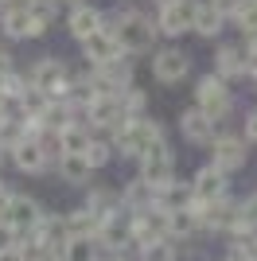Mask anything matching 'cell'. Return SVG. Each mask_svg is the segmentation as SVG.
Returning a JSON list of instances; mask_svg holds the SVG:
<instances>
[{"mask_svg":"<svg viewBox=\"0 0 257 261\" xmlns=\"http://www.w3.org/2000/svg\"><path fill=\"white\" fill-rule=\"evenodd\" d=\"M106 32L113 35V43H117L121 51H144V47H152V23L144 20L140 12H125Z\"/></svg>","mask_w":257,"mask_h":261,"instance_id":"6da1fadb","label":"cell"},{"mask_svg":"<svg viewBox=\"0 0 257 261\" xmlns=\"http://www.w3.org/2000/svg\"><path fill=\"white\" fill-rule=\"evenodd\" d=\"M43 218V211H39V203L35 199H28V195H8V203L0 207V226H8L16 238L20 234H28V230H35V222Z\"/></svg>","mask_w":257,"mask_h":261,"instance_id":"7a4b0ae2","label":"cell"},{"mask_svg":"<svg viewBox=\"0 0 257 261\" xmlns=\"http://www.w3.org/2000/svg\"><path fill=\"white\" fill-rule=\"evenodd\" d=\"M140 184H148L160 191L164 184H171V152H168V144L160 141H152L144 152H140Z\"/></svg>","mask_w":257,"mask_h":261,"instance_id":"3957f363","label":"cell"},{"mask_svg":"<svg viewBox=\"0 0 257 261\" xmlns=\"http://www.w3.org/2000/svg\"><path fill=\"white\" fill-rule=\"evenodd\" d=\"M152 141H160V129H156L152 121H144V117H125L117 125V148L125 156H140Z\"/></svg>","mask_w":257,"mask_h":261,"instance_id":"277c9868","label":"cell"},{"mask_svg":"<svg viewBox=\"0 0 257 261\" xmlns=\"http://www.w3.org/2000/svg\"><path fill=\"white\" fill-rule=\"evenodd\" d=\"M128 238L133 242H160L168 238V211L164 207H148V211H140V215L128 218Z\"/></svg>","mask_w":257,"mask_h":261,"instance_id":"5b68a950","label":"cell"},{"mask_svg":"<svg viewBox=\"0 0 257 261\" xmlns=\"http://www.w3.org/2000/svg\"><path fill=\"white\" fill-rule=\"evenodd\" d=\"M195 101L199 106L195 109H203L207 117H222V113H230V94H226L222 86V78H199V86H195Z\"/></svg>","mask_w":257,"mask_h":261,"instance_id":"8992f818","label":"cell"},{"mask_svg":"<svg viewBox=\"0 0 257 261\" xmlns=\"http://www.w3.org/2000/svg\"><path fill=\"white\" fill-rule=\"evenodd\" d=\"M32 86L35 90H43L47 98H63L66 90H70V82H66V66L63 63H55V59H47V63H39L35 66V78H32Z\"/></svg>","mask_w":257,"mask_h":261,"instance_id":"52a82bcc","label":"cell"},{"mask_svg":"<svg viewBox=\"0 0 257 261\" xmlns=\"http://www.w3.org/2000/svg\"><path fill=\"white\" fill-rule=\"evenodd\" d=\"M226 191V172H218V168H203V172L195 175V184H191V199H199V203H218Z\"/></svg>","mask_w":257,"mask_h":261,"instance_id":"ba28073f","label":"cell"},{"mask_svg":"<svg viewBox=\"0 0 257 261\" xmlns=\"http://www.w3.org/2000/svg\"><path fill=\"white\" fill-rule=\"evenodd\" d=\"M43 28H47V23H39L32 12L23 8V4H12V8L4 12V32L16 35V39H32V35H43Z\"/></svg>","mask_w":257,"mask_h":261,"instance_id":"9c48e42d","label":"cell"},{"mask_svg":"<svg viewBox=\"0 0 257 261\" xmlns=\"http://www.w3.org/2000/svg\"><path fill=\"white\" fill-rule=\"evenodd\" d=\"M191 16H195L191 0H171V4L160 8V32H168V35L187 32V28H191Z\"/></svg>","mask_w":257,"mask_h":261,"instance_id":"30bf717a","label":"cell"},{"mask_svg":"<svg viewBox=\"0 0 257 261\" xmlns=\"http://www.w3.org/2000/svg\"><path fill=\"white\" fill-rule=\"evenodd\" d=\"M86 117H90V125H97V129H117L121 121H125V113H121L117 98H90Z\"/></svg>","mask_w":257,"mask_h":261,"instance_id":"8fae6325","label":"cell"},{"mask_svg":"<svg viewBox=\"0 0 257 261\" xmlns=\"http://www.w3.org/2000/svg\"><path fill=\"white\" fill-rule=\"evenodd\" d=\"M82 47H86V59H90V63H97V66L113 63V59H117V51H121V47L113 43V35H109L106 28H97L94 35H86V39H82Z\"/></svg>","mask_w":257,"mask_h":261,"instance_id":"7c38bea8","label":"cell"},{"mask_svg":"<svg viewBox=\"0 0 257 261\" xmlns=\"http://www.w3.org/2000/svg\"><path fill=\"white\" fill-rule=\"evenodd\" d=\"M187 70H191V63H187L183 51H160L156 55V78L160 82H179Z\"/></svg>","mask_w":257,"mask_h":261,"instance_id":"4fadbf2b","label":"cell"},{"mask_svg":"<svg viewBox=\"0 0 257 261\" xmlns=\"http://www.w3.org/2000/svg\"><path fill=\"white\" fill-rule=\"evenodd\" d=\"M242 160H246V148H242L238 137H218V141H214V164L211 168L226 172V168H238Z\"/></svg>","mask_w":257,"mask_h":261,"instance_id":"5bb4252c","label":"cell"},{"mask_svg":"<svg viewBox=\"0 0 257 261\" xmlns=\"http://www.w3.org/2000/svg\"><path fill=\"white\" fill-rule=\"evenodd\" d=\"M183 125V137L187 141H207V137H214V117H207L203 109H187L179 117Z\"/></svg>","mask_w":257,"mask_h":261,"instance_id":"9a60e30c","label":"cell"},{"mask_svg":"<svg viewBox=\"0 0 257 261\" xmlns=\"http://www.w3.org/2000/svg\"><path fill=\"white\" fill-rule=\"evenodd\" d=\"M12 160L20 164L23 172H43V164H47V152H43L35 141H16V144H12Z\"/></svg>","mask_w":257,"mask_h":261,"instance_id":"2e32d148","label":"cell"},{"mask_svg":"<svg viewBox=\"0 0 257 261\" xmlns=\"http://www.w3.org/2000/svg\"><path fill=\"white\" fill-rule=\"evenodd\" d=\"M66 238H70V234H66V222L59 215H51V218L43 215L39 222H35V242H39V246H43V242H51V246H66Z\"/></svg>","mask_w":257,"mask_h":261,"instance_id":"e0dca14e","label":"cell"},{"mask_svg":"<svg viewBox=\"0 0 257 261\" xmlns=\"http://www.w3.org/2000/svg\"><path fill=\"white\" fill-rule=\"evenodd\" d=\"M97 28H101V12H97V8H90V4H78V8L70 12V32H74L78 39L94 35Z\"/></svg>","mask_w":257,"mask_h":261,"instance_id":"ac0fdd59","label":"cell"},{"mask_svg":"<svg viewBox=\"0 0 257 261\" xmlns=\"http://www.w3.org/2000/svg\"><path fill=\"white\" fill-rule=\"evenodd\" d=\"M191 28L199 35H214L218 28H222V12L214 8L211 0H203V4H195V16H191Z\"/></svg>","mask_w":257,"mask_h":261,"instance_id":"d6986e66","label":"cell"},{"mask_svg":"<svg viewBox=\"0 0 257 261\" xmlns=\"http://www.w3.org/2000/svg\"><path fill=\"white\" fill-rule=\"evenodd\" d=\"M59 148H63L66 156H82L86 152V144H90V137H86V129L82 125H66V129H59Z\"/></svg>","mask_w":257,"mask_h":261,"instance_id":"ffe728a7","label":"cell"},{"mask_svg":"<svg viewBox=\"0 0 257 261\" xmlns=\"http://www.w3.org/2000/svg\"><path fill=\"white\" fill-rule=\"evenodd\" d=\"M66 222V234H70V238H94L97 234V215L94 211H78V215H70V218H63Z\"/></svg>","mask_w":257,"mask_h":261,"instance_id":"44dd1931","label":"cell"},{"mask_svg":"<svg viewBox=\"0 0 257 261\" xmlns=\"http://www.w3.org/2000/svg\"><path fill=\"white\" fill-rule=\"evenodd\" d=\"M203 218L195 207H179V211H168V234H191Z\"/></svg>","mask_w":257,"mask_h":261,"instance_id":"7402d4cb","label":"cell"},{"mask_svg":"<svg viewBox=\"0 0 257 261\" xmlns=\"http://www.w3.org/2000/svg\"><path fill=\"white\" fill-rule=\"evenodd\" d=\"M63 261H97L94 257V238H66Z\"/></svg>","mask_w":257,"mask_h":261,"instance_id":"603a6c76","label":"cell"},{"mask_svg":"<svg viewBox=\"0 0 257 261\" xmlns=\"http://www.w3.org/2000/svg\"><path fill=\"white\" fill-rule=\"evenodd\" d=\"M20 106L28 109V117H43V109L51 106V98H47L43 90H35V86H23L20 90Z\"/></svg>","mask_w":257,"mask_h":261,"instance_id":"cb8c5ba5","label":"cell"},{"mask_svg":"<svg viewBox=\"0 0 257 261\" xmlns=\"http://www.w3.org/2000/svg\"><path fill=\"white\" fill-rule=\"evenodd\" d=\"M218 70H222L226 78L246 74V55H242V51H234V47H222V51H218Z\"/></svg>","mask_w":257,"mask_h":261,"instance_id":"d4e9b609","label":"cell"},{"mask_svg":"<svg viewBox=\"0 0 257 261\" xmlns=\"http://www.w3.org/2000/svg\"><path fill=\"white\" fill-rule=\"evenodd\" d=\"M82 160H86V168H106V164L113 160V144L90 141V144H86V152H82Z\"/></svg>","mask_w":257,"mask_h":261,"instance_id":"484cf974","label":"cell"},{"mask_svg":"<svg viewBox=\"0 0 257 261\" xmlns=\"http://www.w3.org/2000/svg\"><path fill=\"white\" fill-rule=\"evenodd\" d=\"M140 261H175V246H171L168 238L144 242V246H140Z\"/></svg>","mask_w":257,"mask_h":261,"instance_id":"4316f807","label":"cell"},{"mask_svg":"<svg viewBox=\"0 0 257 261\" xmlns=\"http://www.w3.org/2000/svg\"><path fill=\"white\" fill-rule=\"evenodd\" d=\"M234 20H238V28H242V32L257 35V0H242V4H238V12H234Z\"/></svg>","mask_w":257,"mask_h":261,"instance_id":"83f0119b","label":"cell"},{"mask_svg":"<svg viewBox=\"0 0 257 261\" xmlns=\"http://www.w3.org/2000/svg\"><path fill=\"white\" fill-rule=\"evenodd\" d=\"M86 172H90V168H86V160H82V156H63V175L70 179V184H82V179H86Z\"/></svg>","mask_w":257,"mask_h":261,"instance_id":"f1b7e54d","label":"cell"},{"mask_svg":"<svg viewBox=\"0 0 257 261\" xmlns=\"http://www.w3.org/2000/svg\"><path fill=\"white\" fill-rule=\"evenodd\" d=\"M0 261H23L16 246H0Z\"/></svg>","mask_w":257,"mask_h":261,"instance_id":"f546056e","label":"cell"},{"mask_svg":"<svg viewBox=\"0 0 257 261\" xmlns=\"http://www.w3.org/2000/svg\"><path fill=\"white\" fill-rule=\"evenodd\" d=\"M246 133H249V141H257V109L249 113V121H246Z\"/></svg>","mask_w":257,"mask_h":261,"instance_id":"4dcf8cb0","label":"cell"},{"mask_svg":"<svg viewBox=\"0 0 257 261\" xmlns=\"http://www.w3.org/2000/svg\"><path fill=\"white\" fill-rule=\"evenodd\" d=\"M4 121H8V117H4V106H0V125H4Z\"/></svg>","mask_w":257,"mask_h":261,"instance_id":"1f68e13d","label":"cell"},{"mask_svg":"<svg viewBox=\"0 0 257 261\" xmlns=\"http://www.w3.org/2000/svg\"><path fill=\"white\" fill-rule=\"evenodd\" d=\"M35 261H55V257H47V253H43V257H35Z\"/></svg>","mask_w":257,"mask_h":261,"instance_id":"d6a6232c","label":"cell"},{"mask_svg":"<svg viewBox=\"0 0 257 261\" xmlns=\"http://www.w3.org/2000/svg\"><path fill=\"white\" fill-rule=\"evenodd\" d=\"M226 261H242V257H226Z\"/></svg>","mask_w":257,"mask_h":261,"instance_id":"836d02e7","label":"cell"},{"mask_svg":"<svg viewBox=\"0 0 257 261\" xmlns=\"http://www.w3.org/2000/svg\"><path fill=\"white\" fill-rule=\"evenodd\" d=\"M160 4H171V0H160Z\"/></svg>","mask_w":257,"mask_h":261,"instance_id":"e575fe53","label":"cell"},{"mask_svg":"<svg viewBox=\"0 0 257 261\" xmlns=\"http://www.w3.org/2000/svg\"><path fill=\"white\" fill-rule=\"evenodd\" d=\"M8 4H12V0H8Z\"/></svg>","mask_w":257,"mask_h":261,"instance_id":"d590c367","label":"cell"}]
</instances>
